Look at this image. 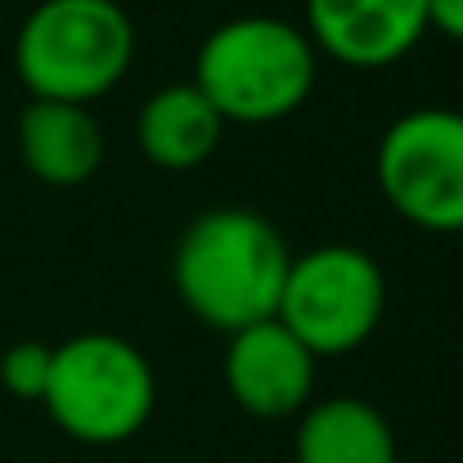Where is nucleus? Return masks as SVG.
Returning <instances> with one entry per match:
<instances>
[{
	"label": "nucleus",
	"instance_id": "f8f14e48",
	"mask_svg": "<svg viewBox=\"0 0 463 463\" xmlns=\"http://www.w3.org/2000/svg\"><path fill=\"white\" fill-rule=\"evenodd\" d=\"M50 360H54V346H45V342H14L0 355L5 392L18 396V401H41L45 383H50Z\"/></svg>",
	"mask_w": 463,
	"mask_h": 463
},
{
	"label": "nucleus",
	"instance_id": "f03ea898",
	"mask_svg": "<svg viewBox=\"0 0 463 463\" xmlns=\"http://www.w3.org/2000/svg\"><path fill=\"white\" fill-rule=\"evenodd\" d=\"M194 86L221 122L270 127L298 113L315 90V45L284 18H230L198 45Z\"/></svg>",
	"mask_w": 463,
	"mask_h": 463
},
{
	"label": "nucleus",
	"instance_id": "6e6552de",
	"mask_svg": "<svg viewBox=\"0 0 463 463\" xmlns=\"http://www.w3.org/2000/svg\"><path fill=\"white\" fill-rule=\"evenodd\" d=\"M225 387L239 401V410L257 419H288L310 401L315 355L279 319H261L252 328L230 333Z\"/></svg>",
	"mask_w": 463,
	"mask_h": 463
},
{
	"label": "nucleus",
	"instance_id": "39448f33",
	"mask_svg": "<svg viewBox=\"0 0 463 463\" xmlns=\"http://www.w3.org/2000/svg\"><path fill=\"white\" fill-rule=\"evenodd\" d=\"M387 307V279L378 261L351 243H324L288 261L275 319L310 355H342L373 337Z\"/></svg>",
	"mask_w": 463,
	"mask_h": 463
},
{
	"label": "nucleus",
	"instance_id": "423d86ee",
	"mask_svg": "<svg viewBox=\"0 0 463 463\" xmlns=\"http://www.w3.org/2000/svg\"><path fill=\"white\" fill-rule=\"evenodd\" d=\"M378 189L419 230L463 234V113L414 109L378 140Z\"/></svg>",
	"mask_w": 463,
	"mask_h": 463
},
{
	"label": "nucleus",
	"instance_id": "ddd939ff",
	"mask_svg": "<svg viewBox=\"0 0 463 463\" xmlns=\"http://www.w3.org/2000/svg\"><path fill=\"white\" fill-rule=\"evenodd\" d=\"M432 27L450 41H463V0H428V32Z\"/></svg>",
	"mask_w": 463,
	"mask_h": 463
},
{
	"label": "nucleus",
	"instance_id": "0eeeda50",
	"mask_svg": "<svg viewBox=\"0 0 463 463\" xmlns=\"http://www.w3.org/2000/svg\"><path fill=\"white\" fill-rule=\"evenodd\" d=\"M428 32V0H307V36L346 68H387Z\"/></svg>",
	"mask_w": 463,
	"mask_h": 463
},
{
	"label": "nucleus",
	"instance_id": "9b49d317",
	"mask_svg": "<svg viewBox=\"0 0 463 463\" xmlns=\"http://www.w3.org/2000/svg\"><path fill=\"white\" fill-rule=\"evenodd\" d=\"M298 463H396L392 423L355 396H333L307 410L298 428Z\"/></svg>",
	"mask_w": 463,
	"mask_h": 463
},
{
	"label": "nucleus",
	"instance_id": "7ed1b4c3",
	"mask_svg": "<svg viewBox=\"0 0 463 463\" xmlns=\"http://www.w3.org/2000/svg\"><path fill=\"white\" fill-rule=\"evenodd\" d=\"M136 59V27L118 0H41L14 41L18 81L32 99L90 104Z\"/></svg>",
	"mask_w": 463,
	"mask_h": 463
},
{
	"label": "nucleus",
	"instance_id": "20e7f679",
	"mask_svg": "<svg viewBox=\"0 0 463 463\" xmlns=\"http://www.w3.org/2000/svg\"><path fill=\"white\" fill-rule=\"evenodd\" d=\"M154 369L118 333H81L54 346L41 405L86 446L131 441L154 414Z\"/></svg>",
	"mask_w": 463,
	"mask_h": 463
},
{
	"label": "nucleus",
	"instance_id": "9d476101",
	"mask_svg": "<svg viewBox=\"0 0 463 463\" xmlns=\"http://www.w3.org/2000/svg\"><path fill=\"white\" fill-rule=\"evenodd\" d=\"M221 131H225L221 113L203 99L194 81L149 95V104L140 109V127H136L145 157L162 171H189L207 162L221 145Z\"/></svg>",
	"mask_w": 463,
	"mask_h": 463
},
{
	"label": "nucleus",
	"instance_id": "f257e3e1",
	"mask_svg": "<svg viewBox=\"0 0 463 463\" xmlns=\"http://www.w3.org/2000/svg\"><path fill=\"white\" fill-rule=\"evenodd\" d=\"M288 243L284 234L248 207H212L189 221L175 243L171 279L180 302L203 324L221 333L252 328L275 319L279 293L288 279Z\"/></svg>",
	"mask_w": 463,
	"mask_h": 463
},
{
	"label": "nucleus",
	"instance_id": "1a4fd4ad",
	"mask_svg": "<svg viewBox=\"0 0 463 463\" xmlns=\"http://www.w3.org/2000/svg\"><path fill=\"white\" fill-rule=\"evenodd\" d=\"M18 157L41 184L72 189L99 171L104 131L86 104L32 99L18 118Z\"/></svg>",
	"mask_w": 463,
	"mask_h": 463
}]
</instances>
